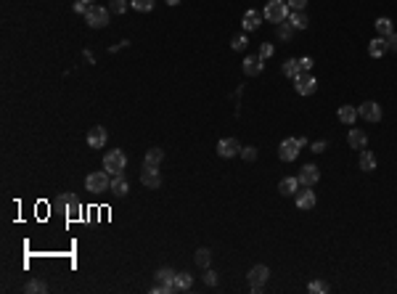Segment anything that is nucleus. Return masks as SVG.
<instances>
[{
  "label": "nucleus",
  "mask_w": 397,
  "mask_h": 294,
  "mask_svg": "<svg viewBox=\"0 0 397 294\" xmlns=\"http://www.w3.org/2000/svg\"><path fill=\"white\" fill-rule=\"evenodd\" d=\"M288 11H292V8H288L286 0H267L262 16L270 24H281V22H288Z\"/></svg>",
  "instance_id": "nucleus-1"
},
{
  "label": "nucleus",
  "mask_w": 397,
  "mask_h": 294,
  "mask_svg": "<svg viewBox=\"0 0 397 294\" xmlns=\"http://www.w3.org/2000/svg\"><path fill=\"white\" fill-rule=\"evenodd\" d=\"M128 167V154H124L122 149H114L103 157V170L109 175H122V170Z\"/></svg>",
  "instance_id": "nucleus-2"
},
{
  "label": "nucleus",
  "mask_w": 397,
  "mask_h": 294,
  "mask_svg": "<svg viewBox=\"0 0 397 294\" xmlns=\"http://www.w3.org/2000/svg\"><path fill=\"white\" fill-rule=\"evenodd\" d=\"M85 188L90 194H101V191H109L112 188V175L106 170H98V172H90L85 178Z\"/></svg>",
  "instance_id": "nucleus-3"
},
{
  "label": "nucleus",
  "mask_w": 397,
  "mask_h": 294,
  "mask_svg": "<svg viewBox=\"0 0 397 294\" xmlns=\"http://www.w3.org/2000/svg\"><path fill=\"white\" fill-rule=\"evenodd\" d=\"M109 8H103V6H90L87 8V13H85V22L93 27V29H101V27H106L109 24Z\"/></svg>",
  "instance_id": "nucleus-4"
},
{
  "label": "nucleus",
  "mask_w": 397,
  "mask_h": 294,
  "mask_svg": "<svg viewBox=\"0 0 397 294\" xmlns=\"http://www.w3.org/2000/svg\"><path fill=\"white\" fill-rule=\"evenodd\" d=\"M56 210H59V212H66L69 217H77L80 210H82V204H80V199H77L75 194H61V196L56 199Z\"/></svg>",
  "instance_id": "nucleus-5"
},
{
  "label": "nucleus",
  "mask_w": 397,
  "mask_h": 294,
  "mask_svg": "<svg viewBox=\"0 0 397 294\" xmlns=\"http://www.w3.org/2000/svg\"><path fill=\"white\" fill-rule=\"evenodd\" d=\"M267 279H270V270H267V265H255V268L249 270V289L255 291V294H260Z\"/></svg>",
  "instance_id": "nucleus-6"
},
{
  "label": "nucleus",
  "mask_w": 397,
  "mask_h": 294,
  "mask_svg": "<svg viewBox=\"0 0 397 294\" xmlns=\"http://www.w3.org/2000/svg\"><path fill=\"white\" fill-rule=\"evenodd\" d=\"M299 141L297 138H286V141H281V146H278V157L283 159V162H294L297 157H299Z\"/></svg>",
  "instance_id": "nucleus-7"
},
{
  "label": "nucleus",
  "mask_w": 397,
  "mask_h": 294,
  "mask_svg": "<svg viewBox=\"0 0 397 294\" xmlns=\"http://www.w3.org/2000/svg\"><path fill=\"white\" fill-rule=\"evenodd\" d=\"M294 88H297L299 96H313L315 88H318V82H315V77L310 75V72H302V75L294 80Z\"/></svg>",
  "instance_id": "nucleus-8"
},
{
  "label": "nucleus",
  "mask_w": 397,
  "mask_h": 294,
  "mask_svg": "<svg viewBox=\"0 0 397 294\" xmlns=\"http://www.w3.org/2000/svg\"><path fill=\"white\" fill-rule=\"evenodd\" d=\"M357 114L363 117L366 122H378V119H382V106H378L376 101H366V103L357 106Z\"/></svg>",
  "instance_id": "nucleus-9"
},
{
  "label": "nucleus",
  "mask_w": 397,
  "mask_h": 294,
  "mask_svg": "<svg viewBox=\"0 0 397 294\" xmlns=\"http://www.w3.org/2000/svg\"><path fill=\"white\" fill-rule=\"evenodd\" d=\"M299 183H302V186H308V188H313L315 186V183L320 180V170L315 167V164H304V167L299 170Z\"/></svg>",
  "instance_id": "nucleus-10"
},
{
  "label": "nucleus",
  "mask_w": 397,
  "mask_h": 294,
  "mask_svg": "<svg viewBox=\"0 0 397 294\" xmlns=\"http://www.w3.org/2000/svg\"><path fill=\"white\" fill-rule=\"evenodd\" d=\"M140 183H143V186H146V188H159V186H161V175H159V167H149V164H143Z\"/></svg>",
  "instance_id": "nucleus-11"
},
{
  "label": "nucleus",
  "mask_w": 397,
  "mask_h": 294,
  "mask_svg": "<svg viewBox=\"0 0 397 294\" xmlns=\"http://www.w3.org/2000/svg\"><path fill=\"white\" fill-rule=\"evenodd\" d=\"M218 154L225 157V159L236 157V154H241V143H239L236 138H223V141L218 143Z\"/></svg>",
  "instance_id": "nucleus-12"
},
{
  "label": "nucleus",
  "mask_w": 397,
  "mask_h": 294,
  "mask_svg": "<svg viewBox=\"0 0 397 294\" xmlns=\"http://www.w3.org/2000/svg\"><path fill=\"white\" fill-rule=\"evenodd\" d=\"M106 141H109L106 127H93V130L87 133V146H90V149H103Z\"/></svg>",
  "instance_id": "nucleus-13"
},
{
  "label": "nucleus",
  "mask_w": 397,
  "mask_h": 294,
  "mask_svg": "<svg viewBox=\"0 0 397 294\" xmlns=\"http://www.w3.org/2000/svg\"><path fill=\"white\" fill-rule=\"evenodd\" d=\"M387 50H389L387 38H373V40L368 43V56H371V59H382Z\"/></svg>",
  "instance_id": "nucleus-14"
},
{
  "label": "nucleus",
  "mask_w": 397,
  "mask_h": 294,
  "mask_svg": "<svg viewBox=\"0 0 397 294\" xmlns=\"http://www.w3.org/2000/svg\"><path fill=\"white\" fill-rule=\"evenodd\" d=\"M315 201H318V199H315L313 188L304 186V191H297V207H299V210H313Z\"/></svg>",
  "instance_id": "nucleus-15"
},
{
  "label": "nucleus",
  "mask_w": 397,
  "mask_h": 294,
  "mask_svg": "<svg viewBox=\"0 0 397 294\" xmlns=\"http://www.w3.org/2000/svg\"><path fill=\"white\" fill-rule=\"evenodd\" d=\"M347 143L352 146V149L363 151L366 146H368V135H366L363 130H357V127H352V130H350V135H347Z\"/></svg>",
  "instance_id": "nucleus-16"
},
{
  "label": "nucleus",
  "mask_w": 397,
  "mask_h": 294,
  "mask_svg": "<svg viewBox=\"0 0 397 294\" xmlns=\"http://www.w3.org/2000/svg\"><path fill=\"white\" fill-rule=\"evenodd\" d=\"M262 72V59L260 56H246L244 59V75L246 77H257Z\"/></svg>",
  "instance_id": "nucleus-17"
},
{
  "label": "nucleus",
  "mask_w": 397,
  "mask_h": 294,
  "mask_svg": "<svg viewBox=\"0 0 397 294\" xmlns=\"http://www.w3.org/2000/svg\"><path fill=\"white\" fill-rule=\"evenodd\" d=\"M262 19H265L262 13H257V11H246V13H244V19H241V24H244L246 32H255V29L262 24Z\"/></svg>",
  "instance_id": "nucleus-18"
},
{
  "label": "nucleus",
  "mask_w": 397,
  "mask_h": 294,
  "mask_svg": "<svg viewBox=\"0 0 397 294\" xmlns=\"http://www.w3.org/2000/svg\"><path fill=\"white\" fill-rule=\"evenodd\" d=\"M299 178H283L281 183H278V191L283 194V196H297V191H299Z\"/></svg>",
  "instance_id": "nucleus-19"
},
{
  "label": "nucleus",
  "mask_w": 397,
  "mask_h": 294,
  "mask_svg": "<svg viewBox=\"0 0 397 294\" xmlns=\"http://www.w3.org/2000/svg\"><path fill=\"white\" fill-rule=\"evenodd\" d=\"M288 24H292L294 29H308L310 27V19L304 11H292V16H288Z\"/></svg>",
  "instance_id": "nucleus-20"
},
{
  "label": "nucleus",
  "mask_w": 397,
  "mask_h": 294,
  "mask_svg": "<svg viewBox=\"0 0 397 294\" xmlns=\"http://www.w3.org/2000/svg\"><path fill=\"white\" fill-rule=\"evenodd\" d=\"M373 27H376V34H378V38H389V34L394 32L392 19H387V16H382V19H376V22H373Z\"/></svg>",
  "instance_id": "nucleus-21"
},
{
  "label": "nucleus",
  "mask_w": 397,
  "mask_h": 294,
  "mask_svg": "<svg viewBox=\"0 0 397 294\" xmlns=\"http://www.w3.org/2000/svg\"><path fill=\"white\" fill-rule=\"evenodd\" d=\"M357 109L355 106H339V122H345V125H355L357 119Z\"/></svg>",
  "instance_id": "nucleus-22"
},
{
  "label": "nucleus",
  "mask_w": 397,
  "mask_h": 294,
  "mask_svg": "<svg viewBox=\"0 0 397 294\" xmlns=\"http://www.w3.org/2000/svg\"><path fill=\"white\" fill-rule=\"evenodd\" d=\"M161 159H165V149H149L146 157H143V164H149V167H159Z\"/></svg>",
  "instance_id": "nucleus-23"
},
{
  "label": "nucleus",
  "mask_w": 397,
  "mask_h": 294,
  "mask_svg": "<svg viewBox=\"0 0 397 294\" xmlns=\"http://www.w3.org/2000/svg\"><path fill=\"white\" fill-rule=\"evenodd\" d=\"M360 170H363V172H371V170H376V157H373L368 149H363V151H360Z\"/></svg>",
  "instance_id": "nucleus-24"
},
{
  "label": "nucleus",
  "mask_w": 397,
  "mask_h": 294,
  "mask_svg": "<svg viewBox=\"0 0 397 294\" xmlns=\"http://www.w3.org/2000/svg\"><path fill=\"white\" fill-rule=\"evenodd\" d=\"M112 191L117 194V196H124L130 191V186H128V180H124L122 175H112Z\"/></svg>",
  "instance_id": "nucleus-25"
},
{
  "label": "nucleus",
  "mask_w": 397,
  "mask_h": 294,
  "mask_svg": "<svg viewBox=\"0 0 397 294\" xmlns=\"http://www.w3.org/2000/svg\"><path fill=\"white\" fill-rule=\"evenodd\" d=\"M283 75L286 77H292V80H297L302 72H299V61L297 59H288V61H283Z\"/></svg>",
  "instance_id": "nucleus-26"
},
{
  "label": "nucleus",
  "mask_w": 397,
  "mask_h": 294,
  "mask_svg": "<svg viewBox=\"0 0 397 294\" xmlns=\"http://www.w3.org/2000/svg\"><path fill=\"white\" fill-rule=\"evenodd\" d=\"M193 260H196L199 268H209V263H212V252H209L207 247H202V249H196V257H193Z\"/></svg>",
  "instance_id": "nucleus-27"
},
{
  "label": "nucleus",
  "mask_w": 397,
  "mask_h": 294,
  "mask_svg": "<svg viewBox=\"0 0 397 294\" xmlns=\"http://www.w3.org/2000/svg\"><path fill=\"white\" fill-rule=\"evenodd\" d=\"M191 284H193V279H191L188 273H175V289L177 291H188Z\"/></svg>",
  "instance_id": "nucleus-28"
},
{
  "label": "nucleus",
  "mask_w": 397,
  "mask_h": 294,
  "mask_svg": "<svg viewBox=\"0 0 397 294\" xmlns=\"http://www.w3.org/2000/svg\"><path fill=\"white\" fill-rule=\"evenodd\" d=\"M329 289H331V286H329L326 281H320V279H315V281L308 284V291H310V294H329Z\"/></svg>",
  "instance_id": "nucleus-29"
},
{
  "label": "nucleus",
  "mask_w": 397,
  "mask_h": 294,
  "mask_svg": "<svg viewBox=\"0 0 397 294\" xmlns=\"http://www.w3.org/2000/svg\"><path fill=\"white\" fill-rule=\"evenodd\" d=\"M24 289H27L29 294H34V291H38V294H43V291L48 289V284H45L43 279H32V281H29V284H27Z\"/></svg>",
  "instance_id": "nucleus-30"
},
{
  "label": "nucleus",
  "mask_w": 397,
  "mask_h": 294,
  "mask_svg": "<svg viewBox=\"0 0 397 294\" xmlns=\"http://www.w3.org/2000/svg\"><path fill=\"white\" fill-rule=\"evenodd\" d=\"M292 34H294V27L288 24V22H281V24H278V38H281V40H288Z\"/></svg>",
  "instance_id": "nucleus-31"
},
{
  "label": "nucleus",
  "mask_w": 397,
  "mask_h": 294,
  "mask_svg": "<svg viewBox=\"0 0 397 294\" xmlns=\"http://www.w3.org/2000/svg\"><path fill=\"white\" fill-rule=\"evenodd\" d=\"M130 6H133L135 11L143 13V11H151V8H154V0H130Z\"/></svg>",
  "instance_id": "nucleus-32"
},
{
  "label": "nucleus",
  "mask_w": 397,
  "mask_h": 294,
  "mask_svg": "<svg viewBox=\"0 0 397 294\" xmlns=\"http://www.w3.org/2000/svg\"><path fill=\"white\" fill-rule=\"evenodd\" d=\"M128 6H130V0H112L109 11L112 13H124V11H128Z\"/></svg>",
  "instance_id": "nucleus-33"
},
{
  "label": "nucleus",
  "mask_w": 397,
  "mask_h": 294,
  "mask_svg": "<svg viewBox=\"0 0 397 294\" xmlns=\"http://www.w3.org/2000/svg\"><path fill=\"white\" fill-rule=\"evenodd\" d=\"M156 279L159 281H175V270L172 268H159L156 270Z\"/></svg>",
  "instance_id": "nucleus-34"
},
{
  "label": "nucleus",
  "mask_w": 397,
  "mask_h": 294,
  "mask_svg": "<svg viewBox=\"0 0 397 294\" xmlns=\"http://www.w3.org/2000/svg\"><path fill=\"white\" fill-rule=\"evenodd\" d=\"M241 157L246 162H255L257 159V149H255V146H241Z\"/></svg>",
  "instance_id": "nucleus-35"
},
{
  "label": "nucleus",
  "mask_w": 397,
  "mask_h": 294,
  "mask_svg": "<svg viewBox=\"0 0 397 294\" xmlns=\"http://www.w3.org/2000/svg\"><path fill=\"white\" fill-rule=\"evenodd\" d=\"M273 53H276V48H273V45H270V43H262V45H260V53H257V56L265 61V59H270V56H273Z\"/></svg>",
  "instance_id": "nucleus-36"
},
{
  "label": "nucleus",
  "mask_w": 397,
  "mask_h": 294,
  "mask_svg": "<svg viewBox=\"0 0 397 294\" xmlns=\"http://www.w3.org/2000/svg\"><path fill=\"white\" fill-rule=\"evenodd\" d=\"M204 284L207 286H218V273L209 270V268H204Z\"/></svg>",
  "instance_id": "nucleus-37"
},
{
  "label": "nucleus",
  "mask_w": 397,
  "mask_h": 294,
  "mask_svg": "<svg viewBox=\"0 0 397 294\" xmlns=\"http://www.w3.org/2000/svg\"><path fill=\"white\" fill-rule=\"evenodd\" d=\"M230 45H233V50H244L246 48V34H236Z\"/></svg>",
  "instance_id": "nucleus-38"
},
{
  "label": "nucleus",
  "mask_w": 397,
  "mask_h": 294,
  "mask_svg": "<svg viewBox=\"0 0 397 294\" xmlns=\"http://www.w3.org/2000/svg\"><path fill=\"white\" fill-rule=\"evenodd\" d=\"M288 8L292 11H304V6H308V0H286Z\"/></svg>",
  "instance_id": "nucleus-39"
},
{
  "label": "nucleus",
  "mask_w": 397,
  "mask_h": 294,
  "mask_svg": "<svg viewBox=\"0 0 397 294\" xmlns=\"http://www.w3.org/2000/svg\"><path fill=\"white\" fill-rule=\"evenodd\" d=\"M299 61V72H310L313 69V59H308V56H304V59H297Z\"/></svg>",
  "instance_id": "nucleus-40"
},
{
  "label": "nucleus",
  "mask_w": 397,
  "mask_h": 294,
  "mask_svg": "<svg viewBox=\"0 0 397 294\" xmlns=\"http://www.w3.org/2000/svg\"><path fill=\"white\" fill-rule=\"evenodd\" d=\"M87 8H90V6L85 3V0H77V3H75V11H77V13H82V16L87 13Z\"/></svg>",
  "instance_id": "nucleus-41"
},
{
  "label": "nucleus",
  "mask_w": 397,
  "mask_h": 294,
  "mask_svg": "<svg viewBox=\"0 0 397 294\" xmlns=\"http://www.w3.org/2000/svg\"><path fill=\"white\" fill-rule=\"evenodd\" d=\"M313 151L315 154H323V151H326V141H315L313 143Z\"/></svg>",
  "instance_id": "nucleus-42"
},
{
  "label": "nucleus",
  "mask_w": 397,
  "mask_h": 294,
  "mask_svg": "<svg viewBox=\"0 0 397 294\" xmlns=\"http://www.w3.org/2000/svg\"><path fill=\"white\" fill-rule=\"evenodd\" d=\"M387 43H389V48H392V50H397V32H392V34H389Z\"/></svg>",
  "instance_id": "nucleus-43"
},
{
  "label": "nucleus",
  "mask_w": 397,
  "mask_h": 294,
  "mask_svg": "<svg viewBox=\"0 0 397 294\" xmlns=\"http://www.w3.org/2000/svg\"><path fill=\"white\" fill-rule=\"evenodd\" d=\"M180 3V0H167V6H177Z\"/></svg>",
  "instance_id": "nucleus-44"
},
{
  "label": "nucleus",
  "mask_w": 397,
  "mask_h": 294,
  "mask_svg": "<svg viewBox=\"0 0 397 294\" xmlns=\"http://www.w3.org/2000/svg\"><path fill=\"white\" fill-rule=\"evenodd\" d=\"M85 3H87V6H90V3H93V0H85Z\"/></svg>",
  "instance_id": "nucleus-45"
}]
</instances>
